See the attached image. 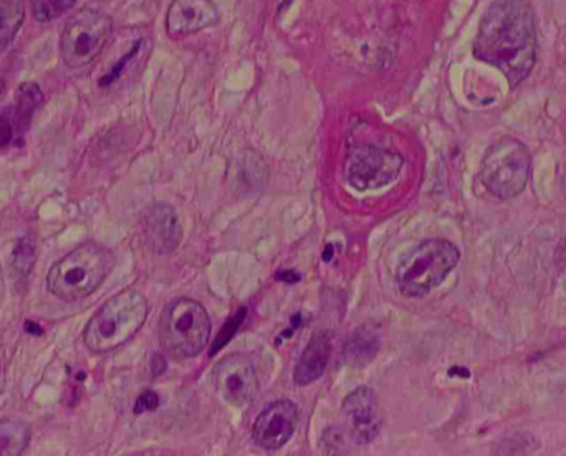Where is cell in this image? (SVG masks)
I'll return each instance as SVG.
<instances>
[{
    "mask_svg": "<svg viewBox=\"0 0 566 456\" xmlns=\"http://www.w3.org/2000/svg\"><path fill=\"white\" fill-rule=\"evenodd\" d=\"M143 232L156 255H171L181 243V220L171 205L155 204L143 215Z\"/></svg>",
    "mask_w": 566,
    "mask_h": 456,
    "instance_id": "14",
    "label": "cell"
},
{
    "mask_svg": "<svg viewBox=\"0 0 566 456\" xmlns=\"http://www.w3.org/2000/svg\"><path fill=\"white\" fill-rule=\"evenodd\" d=\"M25 21L22 0H0V54L8 50Z\"/></svg>",
    "mask_w": 566,
    "mask_h": 456,
    "instance_id": "18",
    "label": "cell"
},
{
    "mask_svg": "<svg viewBox=\"0 0 566 456\" xmlns=\"http://www.w3.org/2000/svg\"><path fill=\"white\" fill-rule=\"evenodd\" d=\"M474 55L502 71L510 87H519L536 61L535 14L529 0H496L480 21Z\"/></svg>",
    "mask_w": 566,
    "mask_h": 456,
    "instance_id": "1",
    "label": "cell"
},
{
    "mask_svg": "<svg viewBox=\"0 0 566 456\" xmlns=\"http://www.w3.org/2000/svg\"><path fill=\"white\" fill-rule=\"evenodd\" d=\"M4 91H5L4 81L0 80V96H2V94H4Z\"/></svg>",
    "mask_w": 566,
    "mask_h": 456,
    "instance_id": "22",
    "label": "cell"
},
{
    "mask_svg": "<svg viewBox=\"0 0 566 456\" xmlns=\"http://www.w3.org/2000/svg\"><path fill=\"white\" fill-rule=\"evenodd\" d=\"M112 250L84 242L58 260L47 275V288L61 301L73 303L93 295L115 269Z\"/></svg>",
    "mask_w": 566,
    "mask_h": 456,
    "instance_id": "2",
    "label": "cell"
},
{
    "mask_svg": "<svg viewBox=\"0 0 566 456\" xmlns=\"http://www.w3.org/2000/svg\"><path fill=\"white\" fill-rule=\"evenodd\" d=\"M44 103V94L35 83H24L18 88L14 104L0 113V149L21 142L31 128L35 111Z\"/></svg>",
    "mask_w": 566,
    "mask_h": 456,
    "instance_id": "12",
    "label": "cell"
},
{
    "mask_svg": "<svg viewBox=\"0 0 566 456\" xmlns=\"http://www.w3.org/2000/svg\"><path fill=\"white\" fill-rule=\"evenodd\" d=\"M331 357V341L327 332H318L314 335L310 344L305 347L295 367L294 380L297 386L305 387L317 383L325 371Z\"/></svg>",
    "mask_w": 566,
    "mask_h": 456,
    "instance_id": "15",
    "label": "cell"
},
{
    "mask_svg": "<svg viewBox=\"0 0 566 456\" xmlns=\"http://www.w3.org/2000/svg\"><path fill=\"white\" fill-rule=\"evenodd\" d=\"M211 338V318L201 303L178 298L166 306L159 321L162 347L178 360L200 356Z\"/></svg>",
    "mask_w": 566,
    "mask_h": 456,
    "instance_id": "5",
    "label": "cell"
},
{
    "mask_svg": "<svg viewBox=\"0 0 566 456\" xmlns=\"http://www.w3.org/2000/svg\"><path fill=\"white\" fill-rule=\"evenodd\" d=\"M298 423V407L292 400L283 399L270 403L253 423V442L267 452H275L287 445Z\"/></svg>",
    "mask_w": 566,
    "mask_h": 456,
    "instance_id": "10",
    "label": "cell"
},
{
    "mask_svg": "<svg viewBox=\"0 0 566 456\" xmlns=\"http://www.w3.org/2000/svg\"><path fill=\"white\" fill-rule=\"evenodd\" d=\"M405 158L380 146H353L347 161V181L360 192L392 184L401 174Z\"/></svg>",
    "mask_w": 566,
    "mask_h": 456,
    "instance_id": "8",
    "label": "cell"
},
{
    "mask_svg": "<svg viewBox=\"0 0 566 456\" xmlns=\"http://www.w3.org/2000/svg\"><path fill=\"white\" fill-rule=\"evenodd\" d=\"M217 392L234 407H246L253 402L259 392L256 367L249 357L234 354L220 361L214 371Z\"/></svg>",
    "mask_w": 566,
    "mask_h": 456,
    "instance_id": "9",
    "label": "cell"
},
{
    "mask_svg": "<svg viewBox=\"0 0 566 456\" xmlns=\"http://www.w3.org/2000/svg\"><path fill=\"white\" fill-rule=\"evenodd\" d=\"M156 407H158V396L155 392H145L136 402L135 412L143 413L146 410L156 409Z\"/></svg>",
    "mask_w": 566,
    "mask_h": 456,
    "instance_id": "21",
    "label": "cell"
},
{
    "mask_svg": "<svg viewBox=\"0 0 566 456\" xmlns=\"http://www.w3.org/2000/svg\"><path fill=\"white\" fill-rule=\"evenodd\" d=\"M217 22L219 9L213 0H172L166 14V31L169 37H185L206 31Z\"/></svg>",
    "mask_w": 566,
    "mask_h": 456,
    "instance_id": "13",
    "label": "cell"
},
{
    "mask_svg": "<svg viewBox=\"0 0 566 456\" xmlns=\"http://www.w3.org/2000/svg\"><path fill=\"white\" fill-rule=\"evenodd\" d=\"M146 318L148 301L145 295L136 289H125L112 296L88 321L83 332L84 346L97 354L118 350L138 334Z\"/></svg>",
    "mask_w": 566,
    "mask_h": 456,
    "instance_id": "3",
    "label": "cell"
},
{
    "mask_svg": "<svg viewBox=\"0 0 566 456\" xmlns=\"http://www.w3.org/2000/svg\"><path fill=\"white\" fill-rule=\"evenodd\" d=\"M377 353V339L373 332L358 329L344 341L343 357L348 366H366Z\"/></svg>",
    "mask_w": 566,
    "mask_h": 456,
    "instance_id": "17",
    "label": "cell"
},
{
    "mask_svg": "<svg viewBox=\"0 0 566 456\" xmlns=\"http://www.w3.org/2000/svg\"><path fill=\"white\" fill-rule=\"evenodd\" d=\"M31 426L22 420L0 419V456H19L31 445Z\"/></svg>",
    "mask_w": 566,
    "mask_h": 456,
    "instance_id": "16",
    "label": "cell"
},
{
    "mask_svg": "<svg viewBox=\"0 0 566 456\" xmlns=\"http://www.w3.org/2000/svg\"><path fill=\"white\" fill-rule=\"evenodd\" d=\"M113 22L109 15L81 9L71 15L61 32V57L71 70L93 64L112 37Z\"/></svg>",
    "mask_w": 566,
    "mask_h": 456,
    "instance_id": "7",
    "label": "cell"
},
{
    "mask_svg": "<svg viewBox=\"0 0 566 456\" xmlns=\"http://www.w3.org/2000/svg\"><path fill=\"white\" fill-rule=\"evenodd\" d=\"M459 260L461 253L449 240H424L399 263L396 285L408 298H421L442 285Z\"/></svg>",
    "mask_w": 566,
    "mask_h": 456,
    "instance_id": "4",
    "label": "cell"
},
{
    "mask_svg": "<svg viewBox=\"0 0 566 456\" xmlns=\"http://www.w3.org/2000/svg\"><path fill=\"white\" fill-rule=\"evenodd\" d=\"M343 413L351 438L358 445H367L382 432V410H380L376 394L370 387H358L354 392H351L344 399Z\"/></svg>",
    "mask_w": 566,
    "mask_h": 456,
    "instance_id": "11",
    "label": "cell"
},
{
    "mask_svg": "<svg viewBox=\"0 0 566 456\" xmlns=\"http://www.w3.org/2000/svg\"><path fill=\"white\" fill-rule=\"evenodd\" d=\"M77 0H31L32 14L37 22H52L75 8Z\"/></svg>",
    "mask_w": 566,
    "mask_h": 456,
    "instance_id": "20",
    "label": "cell"
},
{
    "mask_svg": "<svg viewBox=\"0 0 566 456\" xmlns=\"http://www.w3.org/2000/svg\"><path fill=\"white\" fill-rule=\"evenodd\" d=\"M532 172V156L516 138H502L487 152L480 169V181L494 197H517L525 191Z\"/></svg>",
    "mask_w": 566,
    "mask_h": 456,
    "instance_id": "6",
    "label": "cell"
},
{
    "mask_svg": "<svg viewBox=\"0 0 566 456\" xmlns=\"http://www.w3.org/2000/svg\"><path fill=\"white\" fill-rule=\"evenodd\" d=\"M565 195H566V182H565Z\"/></svg>",
    "mask_w": 566,
    "mask_h": 456,
    "instance_id": "23",
    "label": "cell"
},
{
    "mask_svg": "<svg viewBox=\"0 0 566 456\" xmlns=\"http://www.w3.org/2000/svg\"><path fill=\"white\" fill-rule=\"evenodd\" d=\"M37 262V240L34 236H25L19 239L12 253V266L21 278H27Z\"/></svg>",
    "mask_w": 566,
    "mask_h": 456,
    "instance_id": "19",
    "label": "cell"
}]
</instances>
